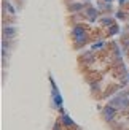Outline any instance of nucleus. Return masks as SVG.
Returning <instances> with one entry per match:
<instances>
[{
  "label": "nucleus",
  "instance_id": "obj_1",
  "mask_svg": "<svg viewBox=\"0 0 129 130\" xmlns=\"http://www.w3.org/2000/svg\"><path fill=\"white\" fill-rule=\"evenodd\" d=\"M3 34L8 35V37H15V35H16V29H15V27H5Z\"/></svg>",
  "mask_w": 129,
  "mask_h": 130
},
{
  "label": "nucleus",
  "instance_id": "obj_2",
  "mask_svg": "<svg viewBox=\"0 0 129 130\" xmlns=\"http://www.w3.org/2000/svg\"><path fill=\"white\" fill-rule=\"evenodd\" d=\"M113 114H115V109L113 108H110V106L105 108V118L107 119H113Z\"/></svg>",
  "mask_w": 129,
  "mask_h": 130
}]
</instances>
